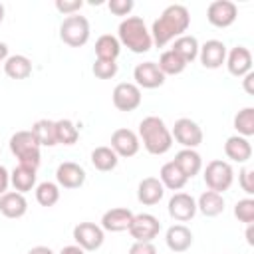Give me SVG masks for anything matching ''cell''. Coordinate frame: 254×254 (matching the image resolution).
<instances>
[{"mask_svg":"<svg viewBox=\"0 0 254 254\" xmlns=\"http://www.w3.org/2000/svg\"><path fill=\"white\" fill-rule=\"evenodd\" d=\"M54 123L56 121H52V119H38L32 125L30 131L34 133V137H36L40 147H54V145H58V141H56V125Z\"/></svg>","mask_w":254,"mask_h":254,"instance_id":"f1b7e54d","label":"cell"},{"mask_svg":"<svg viewBox=\"0 0 254 254\" xmlns=\"http://www.w3.org/2000/svg\"><path fill=\"white\" fill-rule=\"evenodd\" d=\"M141 89L135 83L121 81L113 89V105L119 111H133L141 105Z\"/></svg>","mask_w":254,"mask_h":254,"instance_id":"8fae6325","label":"cell"},{"mask_svg":"<svg viewBox=\"0 0 254 254\" xmlns=\"http://www.w3.org/2000/svg\"><path fill=\"white\" fill-rule=\"evenodd\" d=\"M244 89L248 95H254V71H248L244 75Z\"/></svg>","mask_w":254,"mask_h":254,"instance_id":"7bdbcfd3","label":"cell"},{"mask_svg":"<svg viewBox=\"0 0 254 254\" xmlns=\"http://www.w3.org/2000/svg\"><path fill=\"white\" fill-rule=\"evenodd\" d=\"M200 64L206 69H218L226 62V46L220 40H208L198 48Z\"/></svg>","mask_w":254,"mask_h":254,"instance_id":"9a60e30c","label":"cell"},{"mask_svg":"<svg viewBox=\"0 0 254 254\" xmlns=\"http://www.w3.org/2000/svg\"><path fill=\"white\" fill-rule=\"evenodd\" d=\"M196 210L204 216H218L224 212V196L214 190H204L196 200Z\"/></svg>","mask_w":254,"mask_h":254,"instance_id":"484cf974","label":"cell"},{"mask_svg":"<svg viewBox=\"0 0 254 254\" xmlns=\"http://www.w3.org/2000/svg\"><path fill=\"white\" fill-rule=\"evenodd\" d=\"M246 242H248L250 246H254V222L248 224V228H246Z\"/></svg>","mask_w":254,"mask_h":254,"instance_id":"bcb514c9","label":"cell"},{"mask_svg":"<svg viewBox=\"0 0 254 254\" xmlns=\"http://www.w3.org/2000/svg\"><path fill=\"white\" fill-rule=\"evenodd\" d=\"M187 179H192L194 175L200 173L202 169V157L194 151V149H181L177 155H175V161H173Z\"/></svg>","mask_w":254,"mask_h":254,"instance_id":"603a6c76","label":"cell"},{"mask_svg":"<svg viewBox=\"0 0 254 254\" xmlns=\"http://www.w3.org/2000/svg\"><path fill=\"white\" fill-rule=\"evenodd\" d=\"M171 137L183 145V149H196L202 143V129L198 127L196 121L189 119V117H181L175 121Z\"/></svg>","mask_w":254,"mask_h":254,"instance_id":"52a82bcc","label":"cell"},{"mask_svg":"<svg viewBox=\"0 0 254 254\" xmlns=\"http://www.w3.org/2000/svg\"><path fill=\"white\" fill-rule=\"evenodd\" d=\"M8 60V46L4 42H0V64H4Z\"/></svg>","mask_w":254,"mask_h":254,"instance_id":"7dc6e473","label":"cell"},{"mask_svg":"<svg viewBox=\"0 0 254 254\" xmlns=\"http://www.w3.org/2000/svg\"><path fill=\"white\" fill-rule=\"evenodd\" d=\"M83 6V0H56V10L62 12V14H67V16H73L81 10Z\"/></svg>","mask_w":254,"mask_h":254,"instance_id":"f35d334b","label":"cell"},{"mask_svg":"<svg viewBox=\"0 0 254 254\" xmlns=\"http://www.w3.org/2000/svg\"><path fill=\"white\" fill-rule=\"evenodd\" d=\"M224 153L234 163H246L252 157V145H250V141L246 137L232 135L224 143Z\"/></svg>","mask_w":254,"mask_h":254,"instance_id":"7402d4cb","label":"cell"},{"mask_svg":"<svg viewBox=\"0 0 254 254\" xmlns=\"http://www.w3.org/2000/svg\"><path fill=\"white\" fill-rule=\"evenodd\" d=\"M234 129L246 139L254 135V107H244L234 115Z\"/></svg>","mask_w":254,"mask_h":254,"instance_id":"836d02e7","label":"cell"},{"mask_svg":"<svg viewBox=\"0 0 254 254\" xmlns=\"http://www.w3.org/2000/svg\"><path fill=\"white\" fill-rule=\"evenodd\" d=\"M89 20L85 16L73 14L64 18L62 26H60V38L64 44L71 46V48H81L87 44L89 40Z\"/></svg>","mask_w":254,"mask_h":254,"instance_id":"5b68a950","label":"cell"},{"mask_svg":"<svg viewBox=\"0 0 254 254\" xmlns=\"http://www.w3.org/2000/svg\"><path fill=\"white\" fill-rule=\"evenodd\" d=\"M190 26V14L183 4H171L163 10V14L153 22L151 38L157 48L167 46L171 40L183 36Z\"/></svg>","mask_w":254,"mask_h":254,"instance_id":"6da1fadb","label":"cell"},{"mask_svg":"<svg viewBox=\"0 0 254 254\" xmlns=\"http://www.w3.org/2000/svg\"><path fill=\"white\" fill-rule=\"evenodd\" d=\"M105 230L95 224V222H79L73 226V240L79 248L87 250V252H93L97 248H101L103 240H105Z\"/></svg>","mask_w":254,"mask_h":254,"instance_id":"9c48e42d","label":"cell"},{"mask_svg":"<svg viewBox=\"0 0 254 254\" xmlns=\"http://www.w3.org/2000/svg\"><path fill=\"white\" fill-rule=\"evenodd\" d=\"M36 200L42 204V206H54L58 200H60V187L56 183H40L36 187Z\"/></svg>","mask_w":254,"mask_h":254,"instance_id":"e575fe53","label":"cell"},{"mask_svg":"<svg viewBox=\"0 0 254 254\" xmlns=\"http://www.w3.org/2000/svg\"><path fill=\"white\" fill-rule=\"evenodd\" d=\"M60 254H85V250L79 248L77 244H69V246H64V248L60 250Z\"/></svg>","mask_w":254,"mask_h":254,"instance_id":"ee69618b","label":"cell"},{"mask_svg":"<svg viewBox=\"0 0 254 254\" xmlns=\"http://www.w3.org/2000/svg\"><path fill=\"white\" fill-rule=\"evenodd\" d=\"M226 67L230 75L244 77L248 71H252V54L244 46H236L226 54Z\"/></svg>","mask_w":254,"mask_h":254,"instance_id":"e0dca14e","label":"cell"},{"mask_svg":"<svg viewBox=\"0 0 254 254\" xmlns=\"http://www.w3.org/2000/svg\"><path fill=\"white\" fill-rule=\"evenodd\" d=\"M119 163V157L115 155V151L111 147H95L91 151V165L101 171V173H107V171H113Z\"/></svg>","mask_w":254,"mask_h":254,"instance_id":"4dcf8cb0","label":"cell"},{"mask_svg":"<svg viewBox=\"0 0 254 254\" xmlns=\"http://www.w3.org/2000/svg\"><path fill=\"white\" fill-rule=\"evenodd\" d=\"M238 8L230 0H214L206 8V20L216 28H228L236 22Z\"/></svg>","mask_w":254,"mask_h":254,"instance_id":"30bf717a","label":"cell"},{"mask_svg":"<svg viewBox=\"0 0 254 254\" xmlns=\"http://www.w3.org/2000/svg\"><path fill=\"white\" fill-rule=\"evenodd\" d=\"M139 145H141L139 137L131 129L121 127V129H115L113 135H111V149L115 151L117 157H133V155H137Z\"/></svg>","mask_w":254,"mask_h":254,"instance_id":"4fadbf2b","label":"cell"},{"mask_svg":"<svg viewBox=\"0 0 254 254\" xmlns=\"http://www.w3.org/2000/svg\"><path fill=\"white\" fill-rule=\"evenodd\" d=\"M234 216L240 220V222H246V224H252L254 222V198H242L234 204Z\"/></svg>","mask_w":254,"mask_h":254,"instance_id":"d590c367","label":"cell"},{"mask_svg":"<svg viewBox=\"0 0 254 254\" xmlns=\"http://www.w3.org/2000/svg\"><path fill=\"white\" fill-rule=\"evenodd\" d=\"M133 220V212L125 206H115V208H109L107 212H103L101 216V228L107 230V232H123L129 228Z\"/></svg>","mask_w":254,"mask_h":254,"instance_id":"ac0fdd59","label":"cell"},{"mask_svg":"<svg viewBox=\"0 0 254 254\" xmlns=\"http://www.w3.org/2000/svg\"><path fill=\"white\" fill-rule=\"evenodd\" d=\"M117 40L133 54H145L153 46L151 32L147 30L143 18L139 16H127L125 20H121L117 28Z\"/></svg>","mask_w":254,"mask_h":254,"instance_id":"3957f363","label":"cell"},{"mask_svg":"<svg viewBox=\"0 0 254 254\" xmlns=\"http://www.w3.org/2000/svg\"><path fill=\"white\" fill-rule=\"evenodd\" d=\"M10 151L18 159V165L38 169L40 167V145L32 131H16L10 137Z\"/></svg>","mask_w":254,"mask_h":254,"instance_id":"277c9868","label":"cell"},{"mask_svg":"<svg viewBox=\"0 0 254 254\" xmlns=\"http://www.w3.org/2000/svg\"><path fill=\"white\" fill-rule=\"evenodd\" d=\"M93 75L97 77V79H111V77H115L117 75V69H119V65L115 64V62H105V60H95V64H93Z\"/></svg>","mask_w":254,"mask_h":254,"instance_id":"8d00e7d4","label":"cell"},{"mask_svg":"<svg viewBox=\"0 0 254 254\" xmlns=\"http://www.w3.org/2000/svg\"><path fill=\"white\" fill-rule=\"evenodd\" d=\"M0 212L6 218H22L28 212V200L18 190H8L0 196Z\"/></svg>","mask_w":254,"mask_h":254,"instance_id":"ffe728a7","label":"cell"},{"mask_svg":"<svg viewBox=\"0 0 254 254\" xmlns=\"http://www.w3.org/2000/svg\"><path fill=\"white\" fill-rule=\"evenodd\" d=\"M157 65H159V69L163 71V75H179V73L185 71V67H187L189 64H187L181 56H177L173 50H167V52L161 54Z\"/></svg>","mask_w":254,"mask_h":254,"instance_id":"1f68e13d","label":"cell"},{"mask_svg":"<svg viewBox=\"0 0 254 254\" xmlns=\"http://www.w3.org/2000/svg\"><path fill=\"white\" fill-rule=\"evenodd\" d=\"M163 194H165V187L161 185V181L157 177H147L137 187V200L145 206L157 204L163 198Z\"/></svg>","mask_w":254,"mask_h":254,"instance_id":"44dd1931","label":"cell"},{"mask_svg":"<svg viewBox=\"0 0 254 254\" xmlns=\"http://www.w3.org/2000/svg\"><path fill=\"white\" fill-rule=\"evenodd\" d=\"M4 73L12 79H26L32 75V62L30 58L16 54V56H8V60L4 62Z\"/></svg>","mask_w":254,"mask_h":254,"instance_id":"cb8c5ba5","label":"cell"},{"mask_svg":"<svg viewBox=\"0 0 254 254\" xmlns=\"http://www.w3.org/2000/svg\"><path fill=\"white\" fill-rule=\"evenodd\" d=\"M127 230L135 238V242H153V238L159 236L161 222L157 216L149 212H141V214H133V220Z\"/></svg>","mask_w":254,"mask_h":254,"instance_id":"ba28073f","label":"cell"},{"mask_svg":"<svg viewBox=\"0 0 254 254\" xmlns=\"http://www.w3.org/2000/svg\"><path fill=\"white\" fill-rule=\"evenodd\" d=\"M56 141L58 145H73L79 139V129L69 119H58L56 123Z\"/></svg>","mask_w":254,"mask_h":254,"instance_id":"d6a6232c","label":"cell"},{"mask_svg":"<svg viewBox=\"0 0 254 254\" xmlns=\"http://www.w3.org/2000/svg\"><path fill=\"white\" fill-rule=\"evenodd\" d=\"M169 214L177 222H189L196 214V200L189 192H175L169 200Z\"/></svg>","mask_w":254,"mask_h":254,"instance_id":"5bb4252c","label":"cell"},{"mask_svg":"<svg viewBox=\"0 0 254 254\" xmlns=\"http://www.w3.org/2000/svg\"><path fill=\"white\" fill-rule=\"evenodd\" d=\"M28 254H54V252L48 246H34V248L28 250Z\"/></svg>","mask_w":254,"mask_h":254,"instance_id":"f6af8a7d","label":"cell"},{"mask_svg":"<svg viewBox=\"0 0 254 254\" xmlns=\"http://www.w3.org/2000/svg\"><path fill=\"white\" fill-rule=\"evenodd\" d=\"M139 137L143 141V147L151 155H165L173 147L171 131L167 129L165 121L157 115H149L139 123Z\"/></svg>","mask_w":254,"mask_h":254,"instance_id":"7a4b0ae2","label":"cell"},{"mask_svg":"<svg viewBox=\"0 0 254 254\" xmlns=\"http://www.w3.org/2000/svg\"><path fill=\"white\" fill-rule=\"evenodd\" d=\"M121 54V44L115 36L111 34H103L97 38L95 42V56L97 60H105V62H115Z\"/></svg>","mask_w":254,"mask_h":254,"instance_id":"4316f807","label":"cell"},{"mask_svg":"<svg viewBox=\"0 0 254 254\" xmlns=\"http://www.w3.org/2000/svg\"><path fill=\"white\" fill-rule=\"evenodd\" d=\"M204 185L208 187V190H214V192H224L232 187V181H234V171L230 167V163L222 161V159H214L206 165L204 169Z\"/></svg>","mask_w":254,"mask_h":254,"instance_id":"8992f818","label":"cell"},{"mask_svg":"<svg viewBox=\"0 0 254 254\" xmlns=\"http://www.w3.org/2000/svg\"><path fill=\"white\" fill-rule=\"evenodd\" d=\"M56 181L64 189H79L85 183V171L77 163L65 161V163H60L58 165V169H56Z\"/></svg>","mask_w":254,"mask_h":254,"instance_id":"2e32d148","label":"cell"},{"mask_svg":"<svg viewBox=\"0 0 254 254\" xmlns=\"http://www.w3.org/2000/svg\"><path fill=\"white\" fill-rule=\"evenodd\" d=\"M133 6H135L133 0H109L107 2L109 12L115 14V16H127L133 10Z\"/></svg>","mask_w":254,"mask_h":254,"instance_id":"74e56055","label":"cell"},{"mask_svg":"<svg viewBox=\"0 0 254 254\" xmlns=\"http://www.w3.org/2000/svg\"><path fill=\"white\" fill-rule=\"evenodd\" d=\"M129 254H157V248L153 242H133Z\"/></svg>","mask_w":254,"mask_h":254,"instance_id":"60d3db41","label":"cell"},{"mask_svg":"<svg viewBox=\"0 0 254 254\" xmlns=\"http://www.w3.org/2000/svg\"><path fill=\"white\" fill-rule=\"evenodd\" d=\"M198 40L194 38V36H189V34H183V36H179L177 40H175V44H173V52L177 54V56H181L187 64H190L192 60H196L198 58Z\"/></svg>","mask_w":254,"mask_h":254,"instance_id":"f546056e","label":"cell"},{"mask_svg":"<svg viewBox=\"0 0 254 254\" xmlns=\"http://www.w3.org/2000/svg\"><path fill=\"white\" fill-rule=\"evenodd\" d=\"M8 185H10V173L6 171V167L0 165V196L8 192Z\"/></svg>","mask_w":254,"mask_h":254,"instance_id":"b9f144b4","label":"cell"},{"mask_svg":"<svg viewBox=\"0 0 254 254\" xmlns=\"http://www.w3.org/2000/svg\"><path fill=\"white\" fill-rule=\"evenodd\" d=\"M10 183L14 187V190L18 192H28L34 189L36 185V169L32 167H24V165H18L12 173H10Z\"/></svg>","mask_w":254,"mask_h":254,"instance_id":"83f0119b","label":"cell"},{"mask_svg":"<svg viewBox=\"0 0 254 254\" xmlns=\"http://www.w3.org/2000/svg\"><path fill=\"white\" fill-rule=\"evenodd\" d=\"M159 181H161V185H163L165 189L181 190V189L187 185L189 179L183 175V171H181L173 161H169V163H165V165L161 167V171H159Z\"/></svg>","mask_w":254,"mask_h":254,"instance_id":"d4e9b609","label":"cell"},{"mask_svg":"<svg viewBox=\"0 0 254 254\" xmlns=\"http://www.w3.org/2000/svg\"><path fill=\"white\" fill-rule=\"evenodd\" d=\"M238 183H240V189L246 192V194H254V171L252 169H242L238 173Z\"/></svg>","mask_w":254,"mask_h":254,"instance_id":"ab89813d","label":"cell"},{"mask_svg":"<svg viewBox=\"0 0 254 254\" xmlns=\"http://www.w3.org/2000/svg\"><path fill=\"white\" fill-rule=\"evenodd\" d=\"M133 79H135V85L141 89H155V87H161L165 83V75L163 71L159 69V65L155 62H143V64H137L135 69H133Z\"/></svg>","mask_w":254,"mask_h":254,"instance_id":"7c38bea8","label":"cell"},{"mask_svg":"<svg viewBox=\"0 0 254 254\" xmlns=\"http://www.w3.org/2000/svg\"><path fill=\"white\" fill-rule=\"evenodd\" d=\"M2 20H4V6L0 4V22H2Z\"/></svg>","mask_w":254,"mask_h":254,"instance_id":"c3c4849f","label":"cell"},{"mask_svg":"<svg viewBox=\"0 0 254 254\" xmlns=\"http://www.w3.org/2000/svg\"><path fill=\"white\" fill-rule=\"evenodd\" d=\"M165 242H167L169 250H173L175 254L187 252L192 246V232L185 224H173L165 234Z\"/></svg>","mask_w":254,"mask_h":254,"instance_id":"d6986e66","label":"cell"}]
</instances>
